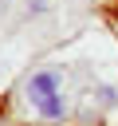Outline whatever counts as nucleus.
Segmentation results:
<instances>
[{"mask_svg":"<svg viewBox=\"0 0 118 126\" xmlns=\"http://www.w3.org/2000/svg\"><path fill=\"white\" fill-rule=\"evenodd\" d=\"M28 12H47V0H28Z\"/></svg>","mask_w":118,"mask_h":126,"instance_id":"nucleus-3","label":"nucleus"},{"mask_svg":"<svg viewBox=\"0 0 118 126\" xmlns=\"http://www.w3.org/2000/svg\"><path fill=\"white\" fill-rule=\"evenodd\" d=\"M98 4H114V0H98Z\"/></svg>","mask_w":118,"mask_h":126,"instance_id":"nucleus-4","label":"nucleus"},{"mask_svg":"<svg viewBox=\"0 0 118 126\" xmlns=\"http://www.w3.org/2000/svg\"><path fill=\"white\" fill-rule=\"evenodd\" d=\"M12 4H16V0H0V28H4L8 16H12Z\"/></svg>","mask_w":118,"mask_h":126,"instance_id":"nucleus-2","label":"nucleus"},{"mask_svg":"<svg viewBox=\"0 0 118 126\" xmlns=\"http://www.w3.org/2000/svg\"><path fill=\"white\" fill-rule=\"evenodd\" d=\"M24 102L31 106L35 118L43 122H59L67 114V94H63V75L51 67H39L24 79Z\"/></svg>","mask_w":118,"mask_h":126,"instance_id":"nucleus-1","label":"nucleus"}]
</instances>
